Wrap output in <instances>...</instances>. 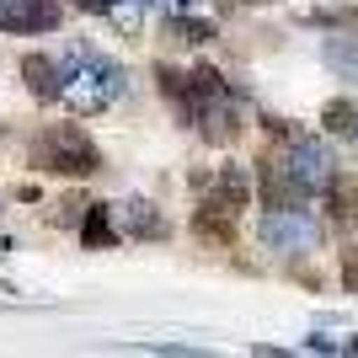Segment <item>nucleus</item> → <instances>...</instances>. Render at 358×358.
I'll return each instance as SVG.
<instances>
[{"label":"nucleus","instance_id":"obj_1","mask_svg":"<svg viewBox=\"0 0 358 358\" xmlns=\"http://www.w3.org/2000/svg\"><path fill=\"white\" fill-rule=\"evenodd\" d=\"M32 166L38 171H59V177H91L102 166V155L86 139V129L59 123V129H43V134L32 139Z\"/></svg>","mask_w":358,"mask_h":358},{"label":"nucleus","instance_id":"obj_2","mask_svg":"<svg viewBox=\"0 0 358 358\" xmlns=\"http://www.w3.org/2000/svg\"><path fill=\"white\" fill-rule=\"evenodd\" d=\"M123 91V70L102 54H91V48H75L70 59H64V96L80 107H107L113 96Z\"/></svg>","mask_w":358,"mask_h":358},{"label":"nucleus","instance_id":"obj_3","mask_svg":"<svg viewBox=\"0 0 358 358\" xmlns=\"http://www.w3.org/2000/svg\"><path fill=\"white\" fill-rule=\"evenodd\" d=\"M262 246L278 252V257H305V252L321 246V224L305 209H268V220H262Z\"/></svg>","mask_w":358,"mask_h":358},{"label":"nucleus","instance_id":"obj_4","mask_svg":"<svg viewBox=\"0 0 358 358\" xmlns=\"http://www.w3.org/2000/svg\"><path fill=\"white\" fill-rule=\"evenodd\" d=\"M262 203L268 209H299V198H305V187H299V177H294V166H289V155H262Z\"/></svg>","mask_w":358,"mask_h":358},{"label":"nucleus","instance_id":"obj_5","mask_svg":"<svg viewBox=\"0 0 358 358\" xmlns=\"http://www.w3.org/2000/svg\"><path fill=\"white\" fill-rule=\"evenodd\" d=\"M59 0H0V32H54Z\"/></svg>","mask_w":358,"mask_h":358},{"label":"nucleus","instance_id":"obj_6","mask_svg":"<svg viewBox=\"0 0 358 358\" xmlns=\"http://www.w3.org/2000/svg\"><path fill=\"white\" fill-rule=\"evenodd\" d=\"M289 166H294V177H299V187L305 193H327V182L337 177V161H331V150L327 145H315V139H299L294 150H289Z\"/></svg>","mask_w":358,"mask_h":358},{"label":"nucleus","instance_id":"obj_7","mask_svg":"<svg viewBox=\"0 0 358 358\" xmlns=\"http://www.w3.org/2000/svg\"><path fill=\"white\" fill-rule=\"evenodd\" d=\"M193 118H198V134L209 139V145H230V139H236V107H230V96H203V102L193 107Z\"/></svg>","mask_w":358,"mask_h":358},{"label":"nucleus","instance_id":"obj_8","mask_svg":"<svg viewBox=\"0 0 358 358\" xmlns=\"http://www.w3.org/2000/svg\"><path fill=\"white\" fill-rule=\"evenodd\" d=\"M22 80H27V91L38 96V102L64 96V64L48 59V54H27V59H22Z\"/></svg>","mask_w":358,"mask_h":358},{"label":"nucleus","instance_id":"obj_9","mask_svg":"<svg viewBox=\"0 0 358 358\" xmlns=\"http://www.w3.org/2000/svg\"><path fill=\"white\" fill-rule=\"evenodd\" d=\"M193 236H203L209 246H230L236 241V209H224L220 198H203L193 214Z\"/></svg>","mask_w":358,"mask_h":358},{"label":"nucleus","instance_id":"obj_10","mask_svg":"<svg viewBox=\"0 0 358 358\" xmlns=\"http://www.w3.org/2000/svg\"><path fill=\"white\" fill-rule=\"evenodd\" d=\"M327 214H331V224L337 230H348V224H358V182L353 177H337L327 182Z\"/></svg>","mask_w":358,"mask_h":358},{"label":"nucleus","instance_id":"obj_11","mask_svg":"<svg viewBox=\"0 0 358 358\" xmlns=\"http://www.w3.org/2000/svg\"><path fill=\"white\" fill-rule=\"evenodd\" d=\"M118 241V230H113V220H107L102 203H86V224H80V246L86 252H96V246H113Z\"/></svg>","mask_w":358,"mask_h":358},{"label":"nucleus","instance_id":"obj_12","mask_svg":"<svg viewBox=\"0 0 358 358\" xmlns=\"http://www.w3.org/2000/svg\"><path fill=\"white\" fill-rule=\"evenodd\" d=\"M123 220H129V230H134V236H150V241H161V236H166V220L155 214V203H145V198L123 203Z\"/></svg>","mask_w":358,"mask_h":358},{"label":"nucleus","instance_id":"obj_13","mask_svg":"<svg viewBox=\"0 0 358 358\" xmlns=\"http://www.w3.org/2000/svg\"><path fill=\"white\" fill-rule=\"evenodd\" d=\"M327 64L343 80H358V38H327Z\"/></svg>","mask_w":358,"mask_h":358},{"label":"nucleus","instance_id":"obj_14","mask_svg":"<svg viewBox=\"0 0 358 358\" xmlns=\"http://www.w3.org/2000/svg\"><path fill=\"white\" fill-rule=\"evenodd\" d=\"M321 123H327L331 134H343V139H358V107L348 102V96H337V102H327V113H321Z\"/></svg>","mask_w":358,"mask_h":358},{"label":"nucleus","instance_id":"obj_15","mask_svg":"<svg viewBox=\"0 0 358 358\" xmlns=\"http://www.w3.org/2000/svg\"><path fill=\"white\" fill-rule=\"evenodd\" d=\"M214 198H220L224 209H236V214H241V203H246V177H241L236 166H230V171H220V177H214Z\"/></svg>","mask_w":358,"mask_h":358},{"label":"nucleus","instance_id":"obj_16","mask_svg":"<svg viewBox=\"0 0 358 358\" xmlns=\"http://www.w3.org/2000/svg\"><path fill=\"white\" fill-rule=\"evenodd\" d=\"M166 38H177V43H209L214 27H209V22H187V16H177V22H166Z\"/></svg>","mask_w":358,"mask_h":358},{"label":"nucleus","instance_id":"obj_17","mask_svg":"<svg viewBox=\"0 0 358 358\" xmlns=\"http://www.w3.org/2000/svg\"><path fill=\"white\" fill-rule=\"evenodd\" d=\"M348 289H358V257H348Z\"/></svg>","mask_w":358,"mask_h":358},{"label":"nucleus","instance_id":"obj_18","mask_svg":"<svg viewBox=\"0 0 358 358\" xmlns=\"http://www.w3.org/2000/svg\"><path fill=\"white\" fill-rule=\"evenodd\" d=\"M75 6H80V11H102L107 0H75Z\"/></svg>","mask_w":358,"mask_h":358},{"label":"nucleus","instance_id":"obj_19","mask_svg":"<svg viewBox=\"0 0 358 358\" xmlns=\"http://www.w3.org/2000/svg\"><path fill=\"white\" fill-rule=\"evenodd\" d=\"M145 6H155V0H145ZM166 6H193V0H166Z\"/></svg>","mask_w":358,"mask_h":358}]
</instances>
